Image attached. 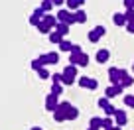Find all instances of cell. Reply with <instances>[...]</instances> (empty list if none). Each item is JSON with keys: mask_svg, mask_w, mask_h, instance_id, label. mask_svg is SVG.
Here are the masks:
<instances>
[{"mask_svg": "<svg viewBox=\"0 0 134 130\" xmlns=\"http://www.w3.org/2000/svg\"><path fill=\"white\" fill-rule=\"evenodd\" d=\"M126 75H128L126 69H120V67H110L109 69V79H110V83H113V85H118Z\"/></svg>", "mask_w": 134, "mask_h": 130, "instance_id": "obj_1", "label": "cell"}, {"mask_svg": "<svg viewBox=\"0 0 134 130\" xmlns=\"http://www.w3.org/2000/svg\"><path fill=\"white\" fill-rule=\"evenodd\" d=\"M46 109L49 110V112H55V110L59 109V97L57 95L49 93V95L46 97Z\"/></svg>", "mask_w": 134, "mask_h": 130, "instance_id": "obj_2", "label": "cell"}, {"mask_svg": "<svg viewBox=\"0 0 134 130\" xmlns=\"http://www.w3.org/2000/svg\"><path fill=\"white\" fill-rule=\"evenodd\" d=\"M40 61H42L43 65H55V63L59 61V53H57V51H49V53H42V55H40Z\"/></svg>", "mask_w": 134, "mask_h": 130, "instance_id": "obj_3", "label": "cell"}, {"mask_svg": "<svg viewBox=\"0 0 134 130\" xmlns=\"http://www.w3.org/2000/svg\"><path fill=\"white\" fill-rule=\"evenodd\" d=\"M122 89H124V87H122L120 83H118V85H110V87H107L105 97H107V99H114L116 95H120V93H122Z\"/></svg>", "mask_w": 134, "mask_h": 130, "instance_id": "obj_4", "label": "cell"}, {"mask_svg": "<svg viewBox=\"0 0 134 130\" xmlns=\"http://www.w3.org/2000/svg\"><path fill=\"white\" fill-rule=\"evenodd\" d=\"M114 122H116V126H124L126 122H128V114H126V110L116 109V112H114Z\"/></svg>", "mask_w": 134, "mask_h": 130, "instance_id": "obj_5", "label": "cell"}, {"mask_svg": "<svg viewBox=\"0 0 134 130\" xmlns=\"http://www.w3.org/2000/svg\"><path fill=\"white\" fill-rule=\"evenodd\" d=\"M79 85L83 89H91V91H95L97 89V79H91V77H79Z\"/></svg>", "mask_w": 134, "mask_h": 130, "instance_id": "obj_6", "label": "cell"}, {"mask_svg": "<svg viewBox=\"0 0 134 130\" xmlns=\"http://www.w3.org/2000/svg\"><path fill=\"white\" fill-rule=\"evenodd\" d=\"M95 59H97V63H107L110 59V51L109 49H99L97 55H95Z\"/></svg>", "mask_w": 134, "mask_h": 130, "instance_id": "obj_7", "label": "cell"}, {"mask_svg": "<svg viewBox=\"0 0 134 130\" xmlns=\"http://www.w3.org/2000/svg\"><path fill=\"white\" fill-rule=\"evenodd\" d=\"M42 22H43V24H46V26H47L49 30H51V28L55 30V26H57V16H51V14H46Z\"/></svg>", "mask_w": 134, "mask_h": 130, "instance_id": "obj_8", "label": "cell"}, {"mask_svg": "<svg viewBox=\"0 0 134 130\" xmlns=\"http://www.w3.org/2000/svg\"><path fill=\"white\" fill-rule=\"evenodd\" d=\"M113 22H114L116 26H126V24H128V20H126V16H124L122 12H116V14H114V16H113Z\"/></svg>", "mask_w": 134, "mask_h": 130, "instance_id": "obj_9", "label": "cell"}, {"mask_svg": "<svg viewBox=\"0 0 134 130\" xmlns=\"http://www.w3.org/2000/svg\"><path fill=\"white\" fill-rule=\"evenodd\" d=\"M85 22H87V12L79 8L75 12V24H85Z\"/></svg>", "mask_w": 134, "mask_h": 130, "instance_id": "obj_10", "label": "cell"}, {"mask_svg": "<svg viewBox=\"0 0 134 130\" xmlns=\"http://www.w3.org/2000/svg\"><path fill=\"white\" fill-rule=\"evenodd\" d=\"M55 32H59L61 36H67V34H69V24H63V22H57V26H55Z\"/></svg>", "mask_w": 134, "mask_h": 130, "instance_id": "obj_11", "label": "cell"}, {"mask_svg": "<svg viewBox=\"0 0 134 130\" xmlns=\"http://www.w3.org/2000/svg\"><path fill=\"white\" fill-rule=\"evenodd\" d=\"M65 6H67V10H71V12H77V10L81 8L79 0H67V2H65Z\"/></svg>", "mask_w": 134, "mask_h": 130, "instance_id": "obj_12", "label": "cell"}, {"mask_svg": "<svg viewBox=\"0 0 134 130\" xmlns=\"http://www.w3.org/2000/svg\"><path fill=\"white\" fill-rule=\"evenodd\" d=\"M61 73H63V75H69V77H75L77 75V65H71V63H69Z\"/></svg>", "mask_w": 134, "mask_h": 130, "instance_id": "obj_13", "label": "cell"}, {"mask_svg": "<svg viewBox=\"0 0 134 130\" xmlns=\"http://www.w3.org/2000/svg\"><path fill=\"white\" fill-rule=\"evenodd\" d=\"M71 49H73V43H71V42H67V39H63V42L59 43V51H63V53H67V51L71 53Z\"/></svg>", "mask_w": 134, "mask_h": 130, "instance_id": "obj_14", "label": "cell"}, {"mask_svg": "<svg viewBox=\"0 0 134 130\" xmlns=\"http://www.w3.org/2000/svg\"><path fill=\"white\" fill-rule=\"evenodd\" d=\"M49 42L51 43H61L63 42V36L59 34V32H51V34H49Z\"/></svg>", "mask_w": 134, "mask_h": 130, "instance_id": "obj_15", "label": "cell"}, {"mask_svg": "<svg viewBox=\"0 0 134 130\" xmlns=\"http://www.w3.org/2000/svg\"><path fill=\"white\" fill-rule=\"evenodd\" d=\"M71 109H73L71 103H67V101H61V103H59V110H63V112H65V116L69 114V110H71Z\"/></svg>", "mask_w": 134, "mask_h": 130, "instance_id": "obj_16", "label": "cell"}, {"mask_svg": "<svg viewBox=\"0 0 134 130\" xmlns=\"http://www.w3.org/2000/svg\"><path fill=\"white\" fill-rule=\"evenodd\" d=\"M89 126H93V128H103V118H99V116H93L91 118V122H89Z\"/></svg>", "mask_w": 134, "mask_h": 130, "instance_id": "obj_17", "label": "cell"}, {"mask_svg": "<svg viewBox=\"0 0 134 130\" xmlns=\"http://www.w3.org/2000/svg\"><path fill=\"white\" fill-rule=\"evenodd\" d=\"M53 118H55V122H63V120H67L65 112H63V110H59V109L53 112Z\"/></svg>", "mask_w": 134, "mask_h": 130, "instance_id": "obj_18", "label": "cell"}, {"mask_svg": "<svg viewBox=\"0 0 134 130\" xmlns=\"http://www.w3.org/2000/svg\"><path fill=\"white\" fill-rule=\"evenodd\" d=\"M87 63H89V55H87V53H81L79 61H77V67H85Z\"/></svg>", "mask_w": 134, "mask_h": 130, "instance_id": "obj_19", "label": "cell"}, {"mask_svg": "<svg viewBox=\"0 0 134 130\" xmlns=\"http://www.w3.org/2000/svg\"><path fill=\"white\" fill-rule=\"evenodd\" d=\"M87 38H89V42H91V43H97V42L100 39V36L97 34L95 30H93V32H89V34H87Z\"/></svg>", "mask_w": 134, "mask_h": 130, "instance_id": "obj_20", "label": "cell"}, {"mask_svg": "<svg viewBox=\"0 0 134 130\" xmlns=\"http://www.w3.org/2000/svg\"><path fill=\"white\" fill-rule=\"evenodd\" d=\"M51 93H53V95H57V97H61V93H63V87L59 83H53L51 85Z\"/></svg>", "mask_w": 134, "mask_h": 130, "instance_id": "obj_21", "label": "cell"}, {"mask_svg": "<svg viewBox=\"0 0 134 130\" xmlns=\"http://www.w3.org/2000/svg\"><path fill=\"white\" fill-rule=\"evenodd\" d=\"M40 8H42L43 12H49V10L53 8V2H51V0H43V2H42V6H40Z\"/></svg>", "mask_w": 134, "mask_h": 130, "instance_id": "obj_22", "label": "cell"}, {"mask_svg": "<svg viewBox=\"0 0 134 130\" xmlns=\"http://www.w3.org/2000/svg\"><path fill=\"white\" fill-rule=\"evenodd\" d=\"M77 116H79V109H77V106H73V109L69 110V114H67V120H75Z\"/></svg>", "mask_w": 134, "mask_h": 130, "instance_id": "obj_23", "label": "cell"}, {"mask_svg": "<svg viewBox=\"0 0 134 130\" xmlns=\"http://www.w3.org/2000/svg\"><path fill=\"white\" fill-rule=\"evenodd\" d=\"M113 118L110 116H107V118H103V130H109V128H113Z\"/></svg>", "mask_w": 134, "mask_h": 130, "instance_id": "obj_24", "label": "cell"}, {"mask_svg": "<svg viewBox=\"0 0 134 130\" xmlns=\"http://www.w3.org/2000/svg\"><path fill=\"white\" fill-rule=\"evenodd\" d=\"M124 105L128 106V109H134V95H126L124 97Z\"/></svg>", "mask_w": 134, "mask_h": 130, "instance_id": "obj_25", "label": "cell"}, {"mask_svg": "<svg viewBox=\"0 0 134 130\" xmlns=\"http://www.w3.org/2000/svg\"><path fill=\"white\" fill-rule=\"evenodd\" d=\"M42 67H46V65H43V63L40 61V57H38V59H34V61H32V69H36V73H38Z\"/></svg>", "mask_w": 134, "mask_h": 130, "instance_id": "obj_26", "label": "cell"}, {"mask_svg": "<svg viewBox=\"0 0 134 130\" xmlns=\"http://www.w3.org/2000/svg\"><path fill=\"white\" fill-rule=\"evenodd\" d=\"M43 20V18H40V16H36V14H32V16H30V24H32V26H36V28H38V24H40V22H42Z\"/></svg>", "mask_w": 134, "mask_h": 130, "instance_id": "obj_27", "label": "cell"}, {"mask_svg": "<svg viewBox=\"0 0 134 130\" xmlns=\"http://www.w3.org/2000/svg\"><path fill=\"white\" fill-rule=\"evenodd\" d=\"M38 77H40V79H49V71H47V69L46 67H42V69H40V71H38Z\"/></svg>", "mask_w": 134, "mask_h": 130, "instance_id": "obj_28", "label": "cell"}, {"mask_svg": "<svg viewBox=\"0 0 134 130\" xmlns=\"http://www.w3.org/2000/svg\"><path fill=\"white\" fill-rule=\"evenodd\" d=\"M51 81H53V83L63 85V73H53V75H51Z\"/></svg>", "mask_w": 134, "mask_h": 130, "instance_id": "obj_29", "label": "cell"}, {"mask_svg": "<svg viewBox=\"0 0 134 130\" xmlns=\"http://www.w3.org/2000/svg\"><path fill=\"white\" fill-rule=\"evenodd\" d=\"M132 83H134V79H132V77H130V75H126L124 79L120 81V85H122V87H130V85H132Z\"/></svg>", "mask_w": 134, "mask_h": 130, "instance_id": "obj_30", "label": "cell"}, {"mask_svg": "<svg viewBox=\"0 0 134 130\" xmlns=\"http://www.w3.org/2000/svg\"><path fill=\"white\" fill-rule=\"evenodd\" d=\"M110 105V103H109V99H107V97H103V99H99V106H100V109H103V110H105L107 109V106H109Z\"/></svg>", "mask_w": 134, "mask_h": 130, "instance_id": "obj_31", "label": "cell"}, {"mask_svg": "<svg viewBox=\"0 0 134 130\" xmlns=\"http://www.w3.org/2000/svg\"><path fill=\"white\" fill-rule=\"evenodd\" d=\"M114 112H116V109H114L113 105H109V106L105 109V114H107V116H114Z\"/></svg>", "mask_w": 134, "mask_h": 130, "instance_id": "obj_32", "label": "cell"}, {"mask_svg": "<svg viewBox=\"0 0 134 130\" xmlns=\"http://www.w3.org/2000/svg\"><path fill=\"white\" fill-rule=\"evenodd\" d=\"M75 83V77H69V75H63V85H73Z\"/></svg>", "mask_w": 134, "mask_h": 130, "instance_id": "obj_33", "label": "cell"}, {"mask_svg": "<svg viewBox=\"0 0 134 130\" xmlns=\"http://www.w3.org/2000/svg\"><path fill=\"white\" fill-rule=\"evenodd\" d=\"M81 53H83L81 46H77V43H75V46H73V49H71V55H81Z\"/></svg>", "mask_w": 134, "mask_h": 130, "instance_id": "obj_34", "label": "cell"}, {"mask_svg": "<svg viewBox=\"0 0 134 130\" xmlns=\"http://www.w3.org/2000/svg\"><path fill=\"white\" fill-rule=\"evenodd\" d=\"M126 6V10H134V0H122Z\"/></svg>", "mask_w": 134, "mask_h": 130, "instance_id": "obj_35", "label": "cell"}, {"mask_svg": "<svg viewBox=\"0 0 134 130\" xmlns=\"http://www.w3.org/2000/svg\"><path fill=\"white\" fill-rule=\"evenodd\" d=\"M95 32H97V34H99V36H100V38H103V36H105V34H107V30H105V28H103V26H97V28H95Z\"/></svg>", "mask_w": 134, "mask_h": 130, "instance_id": "obj_36", "label": "cell"}, {"mask_svg": "<svg viewBox=\"0 0 134 130\" xmlns=\"http://www.w3.org/2000/svg\"><path fill=\"white\" fill-rule=\"evenodd\" d=\"M126 32H128V34H134V22H128V24H126Z\"/></svg>", "mask_w": 134, "mask_h": 130, "instance_id": "obj_37", "label": "cell"}, {"mask_svg": "<svg viewBox=\"0 0 134 130\" xmlns=\"http://www.w3.org/2000/svg\"><path fill=\"white\" fill-rule=\"evenodd\" d=\"M51 2H53V6H63L67 0H51Z\"/></svg>", "mask_w": 134, "mask_h": 130, "instance_id": "obj_38", "label": "cell"}, {"mask_svg": "<svg viewBox=\"0 0 134 130\" xmlns=\"http://www.w3.org/2000/svg\"><path fill=\"white\" fill-rule=\"evenodd\" d=\"M109 130H122V126H116V124H114L113 128H109Z\"/></svg>", "mask_w": 134, "mask_h": 130, "instance_id": "obj_39", "label": "cell"}, {"mask_svg": "<svg viewBox=\"0 0 134 130\" xmlns=\"http://www.w3.org/2000/svg\"><path fill=\"white\" fill-rule=\"evenodd\" d=\"M30 130H42V128H40V126H32Z\"/></svg>", "mask_w": 134, "mask_h": 130, "instance_id": "obj_40", "label": "cell"}, {"mask_svg": "<svg viewBox=\"0 0 134 130\" xmlns=\"http://www.w3.org/2000/svg\"><path fill=\"white\" fill-rule=\"evenodd\" d=\"M79 4H81V6H83V4H85V0H79Z\"/></svg>", "mask_w": 134, "mask_h": 130, "instance_id": "obj_41", "label": "cell"}, {"mask_svg": "<svg viewBox=\"0 0 134 130\" xmlns=\"http://www.w3.org/2000/svg\"><path fill=\"white\" fill-rule=\"evenodd\" d=\"M89 130H99V128H93V126H89Z\"/></svg>", "mask_w": 134, "mask_h": 130, "instance_id": "obj_42", "label": "cell"}, {"mask_svg": "<svg viewBox=\"0 0 134 130\" xmlns=\"http://www.w3.org/2000/svg\"><path fill=\"white\" fill-rule=\"evenodd\" d=\"M132 73H134V67H132Z\"/></svg>", "mask_w": 134, "mask_h": 130, "instance_id": "obj_43", "label": "cell"}]
</instances>
